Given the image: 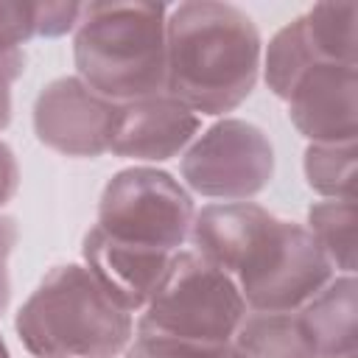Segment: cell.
<instances>
[{
	"label": "cell",
	"mask_w": 358,
	"mask_h": 358,
	"mask_svg": "<svg viewBox=\"0 0 358 358\" xmlns=\"http://www.w3.org/2000/svg\"><path fill=\"white\" fill-rule=\"evenodd\" d=\"M165 95L199 117L238 109L255 90L263 39L255 20L221 0H187L165 20Z\"/></svg>",
	"instance_id": "obj_1"
},
{
	"label": "cell",
	"mask_w": 358,
	"mask_h": 358,
	"mask_svg": "<svg viewBox=\"0 0 358 358\" xmlns=\"http://www.w3.org/2000/svg\"><path fill=\"white\" fill-rule=\"evenodd\" d=\"M165 3H84L73 31L76 76L98 95L129 103L165 92Z\"/></svg>",
	"instance_id": "obj_2"
},
{
	"label": "cell",
	"mask_w": 358,
	"mask_h": 358,
	"mask_svg": "<svg viewBox=\"0 0 358 358\" xmlns=\"http://www.w3.org/2000/svg\"><path fill=\"white\" fill-rule=\"evenodd\" d=\"M34 358H117L134 338V316L81 263L53 266L14 316Z\"/></svg>",
	"instance_id": "obj_3"
},
{
	"label": "cell",
	"mask_w": 358,
	"mask_h": 358,
	"mask_svg": "<svg viewBox=\"0 0 358 358\" xmlns=\"http://www.w3.org/2000/svg\"><path fill=\"white\" fill-rule=\"evenodd\" d=\"M246 310L249 308L241 296V288L227 271L193 249H179L173 252L159 288L140 310L134 333L227 344L232 341Z\"/></svg>",
	"instance_id": "obj_4"
},
{
	"label": "cell",
	"mask_w": 358,
	"mask_h": 358,
	"mask_svg": "<svg viewBox=\"0 0 358 358\" xmlns=\"http://www.w3.org/2000/svg\"><path fill=\"white\" fill-rule=\"evenodd\" d=\"M333 263L305 224L271 218L241 257L232 280L255 313H296L330 280Z\"/></svg>",
	"instance_id": "obj_5"
},
{
	"label": "cell",
	"mask_w": 358,
	"mask_h": 358,
	"mask_svg": "<svg viewBox=\"0 0 358 358\" xmlns=\"http://www.w3.org/2000/svg\"><path fill=\"white\" fill-rule=\"evenodd\" d=\"M196 215L193 196L168 171L134 165L117 171L98 199V227L112 238L179 252Z\"/></svg>",
	"instance_id": "obj_6"
},
{
	"label": "cell",
	"mask_w": 358,
	"mask_h": 358,
	"mask_svg": "<svg viewBox=\"0 0 358 358\" xmlns=\"http://www.w3.org/2000/svg\"><path fill=\"white\" fill-rule=\"evenodd\" d=\"M179 171L185 185L199 196L249 201L274 176V145L260 126L221 117L187 145Z\"/></svg>",
	"instance_id": "obj_7"
},
{
	"label": "cell",
	"mask_w": 358,
	"mask_h": 358,
	"mask_svg": "<svg viewBox=\"0 0 358 358\" xmlns=\"http://www.w3.org/2000/svg\"><path fill=\"white\" fill-rule=\"evenodd\" d=\"M120 103L98 95L78 76L45 84L34 101V134L62 157L95 159L109 151Z\"/></svg>",
	"instance_id": "obj_8"
},
{
	"label": "cell",
	"mask_w": 358,
	"mask_h": 358,
	"mask_svg": "<svg viewBox=\"0 0 358 358\" xmlns=\"http://www.w3.org/2000/svg\"><path fill=\"white\" fill-rule=\"evenodd\" d=\"M288 117L308 143H355L358 70L355 64H310L288 98Z\"/></svg>",
	"instance_id": "obj_9"
},
{
	"label": "cell",
	"mask_w": 358,
	"mask_h": 358,
	"mask_svg": "<svg viewBox=\"0 0 358 358\" xmlns=\"http://www.w3.org/2000/svg\"><path fill=\"white\" fill-rule=\"evenodd\" d=\"M201 117L171 95H151L120 103L109 151L137 162H165L179 157L199 134Z\"/></svg>",
	"instance_id": "obj_10"
},
{
	"label": "cell",
	"mask_w": 358,
	"mask_h": 358,
	"mask_svg": "<svg viewBox=\"0 0 358 358\" xmlns=\"http://www.w3.org/2000/svg\"><path fill=\"white\" fill-rule=\"evenodd\" d=\"M81 257L92 277L120 308H126L129 313H140L159 288L173 252L112 238L95 224L81 241Z\"/></svg>",
	"instance_id": "obj_11"
},
{
	"label": "cell",
	"mask_w": 358,
	"mask_h": 358,
	"mask_svg": "<svg viewBox=\"0 0 358 358\" xmlns=\"http://www.w3.org/2000/svg\"><path fill=\"white\" fill-rule=\"evenodd\" d=\"M271 218L274 213H268L255 201L207 204L193 215L187 238L193 241L196 255H201L204 260H210L213 266H218L232 277L241 257Z\"/></svg>",
	"instance_id": "obj_12"
},
{
	"label": "cell",
	"mask_w": 358,
	"mask_h": 358,
	"mask_svg": "<svg viewBox=\"0 0 358 358\" xmlns=\"http://www.w3.org/2000/svg\"><path fill=\"white\" fill-rule=\"evenodd\" d=\"M319 358H344L358 352V282L355 274L333 277L302 310Z\"/></svg>",
	"instance_id": "obj_13"
},
{
	"label": "cell",
	"mask_w": 358,
	"mask_h": 358,
	"mask_svg": "<svg viewBox=\"0 0 358 358\" xmlns=\"http://www.w3.org/2000/svg\"><path fill=\"white\" fill-rule=\"evenodd\" d=\"M232 344L243 358H319L299 313L246 310L232 336Z\"/></svg>",
	"instance_id": "obj_14"
},
{
	"label": "cell",
	"mask_w": 358,
	"mask_h": 358,
	"mask_svg": "<svg viewBox=\"0 0 358 358\" xmlns=\"http://www.w3.org/2000/svg\"><path fill=\"white\" fill-rule=\"evenodd\" d=\"M355 17H358V6L352 0L316 3L302 14L305 36L319 62L355 64V50H358Z\"/></svg>",
	"instance_id": "obj_15"
},
{
	"label": "cell",
	"mask_w": 358,
	"mask_h": 358,
	"mask_svg": "<svg viewBox=\"0 0 358 358\" xmlns=\"http://www.w3.org/2000/svg\"><path fill=\"white\" fill-rule=\"evenodd\" d=\"M355 199H324L308 207V232L333 268L355 274Z\"/></svg>",
	"instance_id": "obj_16"
},
{
	"label": "cell",
	"mask_w": 358,
	"mask_h": 358,
	"mask_svg": "<svg viewBox=\"0 0 358 358\" xmlns=\"http://www.w3.org/2000/svg\"><path fill=\"white\" fill-rule=\"evenodd\" d=\"M316 53L305 36V25H302V17L291 20L288 25H282L271 39H268V48H266V56H263V76H266V84L268 90L285 101L291 87L296 84V78L310 67L316 64Z\"/></svg>",
	"instance_id": "obj_17"
},
{
	"label": "cell",
	"mask_w": 358,
	"mask_h": 358,
	"mask_svg": "<svg viewBox=\"0 0 358 358\" xmlns=\"http://www.w3.org/2000/svg\"><path fill=\"white\" fill-rule=\"evenodd\" d=\"M302 168L308 187L322 199H355V143H308Z\"/></svg>",
	"instance_id": "obj_18"
},
{
	"label": "cell",
	"mask_w": 358,
	"mask_h": 358,
	"mask_svg": "<svg viewBox=\"0 0 358 358\" xmlns=\"http://www.w3.org/2000/svg\"><path fill=\"white\" fill-rule=\"evenodd\" d=\"M123 355L126 358H243L232 341L201 344V341H179V338H159L140 333H134Z\"/></svg>",
	"instance_id": "obj_19"
},
{
	"label": "cell",
	"mask_w": 358,
	"mask_h": 358,
	"mask_svg": "<svg viewBox=\"0 0 358 358\" xmlns=\"http://www.w3.org/2000/svg\"><path fill=\"white\" fill-rule=\"evenodd\" d=\"M34 36H39V3L0 0V53L22 50Z\"/></svg>",
	"instance_id": "obj_20"
},
{
	"label": "cell",
	"mask_w": 358,
	"mask_h": 358,
	"mask_svg": "<svg viewBox=\"0 0 358 358\" xmlns=\"http://www.w3.org/2000/svg\"><path fill=\"white\" fill-rule=\"evenodd\" d=\"M84 3H39V36H64L76 31Z\"/></svg>",
	"instance_id": "obj_21"
},
{
	"label": "cell",
	"mask_w": 358,
	"mask_h": 358,
	"mask_svg": "<svg viewBox=\"0 0 358 358\" xmlns=\"http://www.w3.org/2000/svg\"><path fill=\"white\" fill-rule=\"evenodd\" d=\"M25 73V50L0 53V131L11 126L14 103H11V87Z\"/></svg>",
	"instance_id": "obj_22"
},
{
	"label": "cell",
	"mask_w": 358,
	"mask_h": 358,
	"mask_svg": "<svg viewBox=\"0 0 358 358\" xmlns=\"http://www.w3.org/2000/svg\"><path fill=\"white\" fill-rule=\"evenodd\" d=\"M20 227L14 215H0V313L11 302V274H8V257L17 246Z\"/></svg>",
	"instance_id": "obj_23"
},
{
	"label": "cell",
	"mask_w": 358,
	"mask_h": 358,
	"mask_svg": "<svg viewBox=\"0 0 358 358\" xmlns=\"http://www.w3.org/2000/svg\"><path fill=\"white\" fill-rule=\"evenodd\" d=\"M20 190V165L14 157V148L0 140V210L17 196Z\"/></svg>",
	"instance_id": "obj_24"
},
{
	"label": "cell",
	"mask_w": 358,
	"mask_h": 358,
	"mask_svg": "<svg viewBox=\"0 0 358 358\" xmlns=\"http://www.w3.org/2000/svg\"><path fill=\"white\" fill-rule=\"evenodd\" d=\"M0 358H11V355H8V347H6V341H3V336H0Z\"/></svg>",
	"instance_id": "obj_25"
},
{
	"label": "cell",
	"mask_w": 358,
	"mask_h": 358,
	"mask_svg": "<svg viewBox=\"0 0 358 358\" xmlns=\"http://www.w3.org/2000/svg\"><path fill=\"white\" fill-rule=\"evenodd\" d=\"M344 358H355V355H344Z\"/></svg>",
	"instance_id": "obj_26"
}]
</instances>
